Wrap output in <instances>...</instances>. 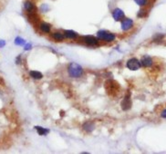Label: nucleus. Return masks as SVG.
I'll use <instances>...</instances> for the list:
<instances>
[{
  "label": "nucleus",
  "instance_id": "nucleus-1",
  "mask_svg": "<svg viewBox=\"0 0 166 154\" xmlns=\"http://www.w3.org/2000/svg\"><path fill=\"white\" fill-rule=\"evenodd\" d=\"M68 74L71 78H81L84 75L83 68L77 63H70L68 65Z\"/></svg>",
  "mask_w": 166,
  "mask_h": 154
},
{
  "label": "nucleus",
  "instance_id": "nucleus-2",
  "mask_svg": "<svg viewBox=\"0 0 166 154\" xmlns=\"http://www.w3.org/2000/svg\"><path fill=\"white\" fill-rule=\"evenodd\" d=\"M97 38L105 43H112L116 40V34L111 32L101 29L97 32Z\"/></svg>",
  "mask_w": 166,
  "mask_h": 154
},
{
  "label": "nucleus",
  "instance_id": "nucleus-3",
  "mask_svg": "<svg viewBox=\"0 0 166 154\" xmlns=\"http://www.w3.org/2000/svg\"><path fill=\"white\" fill-rule=\"evenodd\" d=\"M81 42L88 46H97L100 44V40L93 35H84L81 38Z\"/></svg>",
  "mask_w": 166,
  "mask_h": 154
},
{
  "label": "nucleus",
  "instance_id": "nucleus-4",
  "mask_svg": "<svg viewBox=\"0 0 166 154\" xmlns=\"http://www.w3.org/2000/svg\"><path fill=\"white\" fill-rule=\"evenodd\" d=\"M126 67L131 71H137L142 67V63H141V61L138 60L137 58L132 57L126 62Z\"/></svg>",
  "mask_w": 166,
  "mask_h": 154
},
{
  "label": "nucleus",
  "instance_id": "nucleus-5",
  "mask_svg": "<svg viewBox=\"0 0 166 154\" xmlns=\"http://www.w3.org/2000/svg\"><path fill=\"white\" fill-rule=\"evenodd\" d=\"M120 27L121 30L124 32H129L132 30L134 27V21L132 18H128V17H124L121 21H120Z\"/></svg>",
  "mask_w": 166,
  "mask_h": 154
},
{
  "label": "nucleus",
  "instance_id": "nucleus-6",
  "mask_svg": "<svg viewBox=\"0 0 166 154\" xmlns=\"http://www.w3.org/2000/svg\"><path fill=\"white\" fill-rule=\"evenodd\" d=\"M24 9L27 14L37 13V7L33 0H26L24 2Z\"/></svg>",
  "mask_w": 166,
  "mask_h": 154
},
{
  "label": "nucleus",
  "instance_id": "nucleus-7",
  "mask_svg": "<svg viewBox=\"0 0 166 154\" xmlns=\"http://www.w3.org/2000/svg\"><path fill=\"white\" fill-rule=\"evenodd\" d=\"M120 106H121V109L123 111H129L132 108L133 102H132V99H131V93L130 92L125 94V96L123 97V99L120 103Z\"/></svg>",
  "mask_w": 166,
  "mask_h": 154
},
{
  "label": "nucleus",
  "instance_id": "nucleus-8",
  "mask_svg": "<svg viewBox=\"0 0 166 154\" xmlns=\"http://www.w3.org/2000/svg\"><path fill=\"white\" fill-rule=\"evenodd\" d=\"M37 27L39 31L42 33V34H50L51 33V29H52V26L50 25V23L48 22H44V21H40L37 25Z\"/></svg>",
  "mask_w": 166,
  "mask_h": 154
},
{
  "label": "nucleus",
  "instance_id": "nucleus-9",
  "mask_svg": "<svg viewBox=\"0 0 166 154\" xmlns=\"http://www.w3.org/2000/svg\"><path fill=\"white\" fill-rule=\"evenodd\" d=\"M111 15H112L113 19H114L116 22L121 21V20L125 17V14H124L123 10L120 9V8H119V7H116V8H114V9L112 10Z\"/></svg>",
  "mask_w": 166,
  "mask_h": 154
},
{
  "label": "nucleus",
  "instance_id": "nucleus-10",
  "mask_svg": "<svg viewBox=\"0 0 166 154\" xmlns=\"http://www.w3.org/2000/svg\"><path fill=\"white\" fill-rule=\"evenodd\" d=\"M141 63H142V66L144 67V68H151L153 65L154 63H153V60L151 56L143 55L141 59Z\"/></svg>",
  "mask_w": 166,
  "mask_h": 154
},
{
  "label": "nucleus",
  "instance_id": "nucleus-11",
  "mask_svg": "<svg viewBox=\"0 0 166 154\" xmlns=\"http://www.w3.org/2000/svg\"><path fill=\"white\" fill-rule=\"evenodd\" d=\"M50 37L55 41V42H63L66 38L65 35L63 34V32H59V31H56V32H52L50 34Z\"/></svg>",
  "mask_w": 166,
  "mask_h": 154
},
{
  "label": "nucleus",
  "instance_id": "nucleus-12",
  "mask_svg": "<svg viewBox=\"0 0 166 154\" xmlns=\"http://www.w3.org/2000/svg\"><path fill=\"white\" fill-rule=\"evenodd\" d=\"M95 127H96V126H95V123H93V122H91V121L85 122L82 125L83 131H84L85 132H87V133L92 132L95 130Z\"/></svg>",
  "mask_w": 166,
  "mask_h": 154
},
{
  "label": "nucleus",
  "instance_id": "nucleus-13",
  "mask_svg": "<svg viewBox=\"0 0 166 154\" xmlns=\"http://www.w3.org/2000/svg\"><path fill=\"white\" fill-rule=\"evenodd\" d=\"M63 34L65 35V38L68 40H76L79 37L78 33H76L73 30H65L63 32Z\"/></svg>",
  "mask_w": 166,
  "mask_h": 154
},
{
  "label": "nucleus",
  "instance_id": "nucleus-14",
  "mask_svg": "<svg viewBox=\"0 0 166 154\" xmlns=\"http://www.w3.org/2000/svg\"><path fill=\"white\" fill-rule=\"evenodd\" d=\"M106 87L107 90L109 92H116L119 86L117 85V83L115 82H113L112 80H109L106 83Z\"/></svg>",
  "mask_w": 166,
  "mask_h": 154
},
{
  "label": "nucleus",
  "instance_id": "nucleus-15",
  "mask_svg": "<svg viewBox=\"0 0 166 154\" xmlns=\"http://www.w3.org/2000/svg\"><path fill=\"white\" fill-rule=\"evenodd\" d=\"M35 130L37 131V134L40 135V136H45V135H47V134L50 132V130H49V129L43 128V127H41V126H35Z\"/></svg>",
  "mask_w": 166,
  "mask_h": 154
},
{
  "label": "nucleus",
  "instance_id": "nucleus-16",
  "mask_svg": "<svg viewBox=\"0 0 166 154\" xmlns=\"http://www.w3.org/2000/svg\"><path fill=\"white\" fill-rule=\"evenodd\" d=\"M148 9L147 7H141V9L137 13V17L138 18H145L148 15Z\"/></svg>",
  "mask_w": 166,
  "mask_h": 154
},
{
  "label": "nucleus",
  "instance_id": "nucleus-17",
  "mask_svg": "<svg viewBox=\"0 0 166 154\" xmlns=\"http://www.w3.org/2000/svg\"><path fill=\"white\" fill-rule=\"evenodd\" d=\"M29 76L33 78L34 80H41L43 78V75L38 71H30Z\"/></svg>",
  "mask_w": 166,
  "mask_h": 154
},
{
  "label": "nucleus",
  "instance_id": "nucleus-18",
  "mask_svg": "<svg viewBox=\"0 0 166 154\" xmlns=\"http://www.w3.org/2000/svg\"><path fill=\"white\" fill-rule=\"evenodd\" d=\"M140 7H148L151 0H133Z\"/></svg>",
  "mask_w": 166,
  "mask_h": 154
},
{
  "label": "nucleus",
  "instance_id": "nucleus-19",
  "mask_svg": "<svg viewBox=\"0 0 166 154\" xmlns=\"http://www.w3.org/2000/svg\"><path fill=\"white\" fill-rule=\"evenodd\" d=\"M164 38V34H156L153 35L152 41H153V42H156V43H159V42L163 41Z\"/></svg>",
  "mask_w": 166,
  "mask_h": 154
},
{
  "label": "nucleus",
  "instance_id": "nucleus-20",
  "mask_svg": "<svg viewBox=\"0 0 166 154\" xmlns=\"http://www.w3.org/2000/svg\"><path fill=\"white\" fill-rule=\"evenodd\" d=\"M26 44V41L22 38V37H19L17 36L15 39V45L16 46H24Z\"/></svg>",
  "mask_w": 166,
  "mask_h": 154
},
{
  "label": "nucleus",
  "instance_id": "nucleus-21",
  "mask_svg": "<svg viewBox=\"0 0 166 154\" xmlns=\"http://www.w3.org/2000/svg\"><path fill=\"white\" fill-rule=\"evenodd\" d=\"M39 10H40L41 12H43V13H46V12H48V11L50 10V6H49L48 5H46V4H43V5H41V6L39 7Z\"/></svg>",
  "mask_w": 166,
  "mask_h": 154
},
{
  "label": "nucleus",
  "instance_id": "nucleus-22",
  "mask_svg": "<svg viewBox=\"0 0 166 154\" xmlns=\"http://www.w3.org/2000/svg\"><path fill=\"white\" fill-rule=\"evenodd\" d=\"M31 48H32V45H31V44H25V45H24V49H25L26 51H29Z\"/></svg>",
  "mask_w": 166,
  "mask_h": 154
},
{
  "label": "nucleus",
  "instance_id": "nucleus-23",
  "mask_svg": "<svg viewBox=\"0 0 166 154\" xmlns=\"http://www.w3.org/2000/svg\"><path fill=\"white\" fill-rule=\"evenodd\" d=\"M160 115H161V117H162V118H164V119H166V109H164V110H163V111H161Z\"/></svg>",
  "mask_w": 166,
  "mask_h": 154
},
{
  "label": "nucleus",
  "instance_id": "nucleus-24",
  "mask_svg": "<svg viewBox=\"0 0 166 154\" xmlns=\"http://www.w3.org/2000/svg\"><path fill=\"white\" fill-rule=\"evenodd\" d=\"M16 63H17V64H20V63H21V56H20V55H18L17 57Z\"/></svg>",
  "mask_w": 166,
  "mask_h": 154
},
{
  "label": "nucleus",
  "instance_id": "nucleus-25",
  "mask_svg": "<svg viewBox=\"0 0 166 154\" xmlns=\"http://www.w3.org/2000/svg\"><path fill=\"white\" fill-rule=\"evenodd\" d=\"M6 46V42L4 40H0V48Z\"/></svg>",
  "mask_w": 166,
  "mask_h": 154
}]
</instances>
